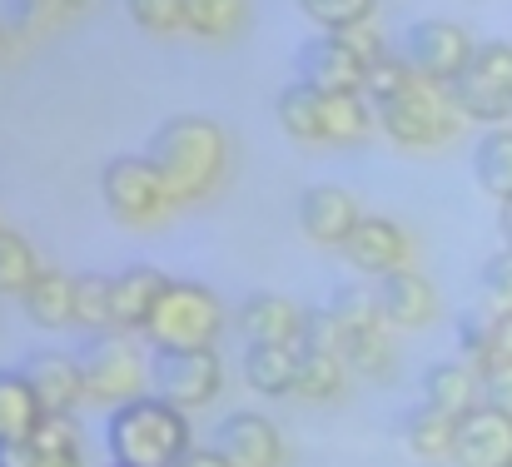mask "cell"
<instances>
[{
  "mask_svg": "<svg viewBox=\"0 0 512 467\" xmlns=\"http://www.w3.org/2000/svg\"><path fill=\"white\" fill-rule=\"evenodd\" d=\"M174 467H229V463H224V458H219V448L209 443V448H189Z\"/></svg>",
  "mask_w": 512,
  "mask_h": 467,
  "instance_id": "cell-41",
  "label": "cell"
},
{
  "mask_svg": "<svg viewBox=\"0 0 512 467\" xmlns=\"http://www.w3.org/2000/svg\"><path fill=\"white\" fill-rule=\"evenodd\" d=\"M219 323H224V309H219V299L209 289L170 279L165 299L155 304L150 323H145V338L155 348H214Z\"/></svg>",
  "mask_w": 512,
  "mask_h": 467,
  "instance_id": "cell-8",
  "label": "cell"
},
{
  "mask_svg": "<svg viewBox=\"0 0 512 467\" xmlns=\"http://www.w3.org/2000/svg\"><path fill=\"white\" fill-rule=\"evenodd\" d=\"M249 25V0H184V30L199 40H229Z\"/></svg>",
  "mask_w": 512,
  "mask_h": 467,
  "instance_id": "cell-27",
  "label": "cell"
},
{
  "mask_svg": "<svg viewBox=\"0 0 512 467\" xmlns=\"http://www.w3.org/2000/svg\"><path fill=\"white\" fill-rule=\"evenodd\" d=\"M274 115L284 125V135L304 140V145H358L378 115H373V100L348 90V95H329V90H309V85H284L279 100H274Z\"/></svg>",
  "mask_w": 512,
  "mask_h": 467,
  "instance_id": "cell-3",
  "label": "cell"
},
{
  "mask_svg": "<svg viewBox=\"0 0 512 467\" xmlns=\"http://www.w3.org/2000/svg\"><path fill=\"white\" fill-rule=\"evenodd\" d=\"M105 448L120 467H174L194 448V438H189V418L174 403H165L160 393H140L110 408Z\"/></svg>",
  "mask_w": 512,
  "mask_h": 467,
  "instance_id": "cell-2",
  "label": "cell"
},
{
  "mask_svg": "<svg viewBox=\"0 0 512 467\" xmlns=\"http://www.w3.org/2000/svg\"><path fill=\"white\" fill-rule=\"evenodd\" d=\"M294 75L299 85L309 90H329V95H348V90H363V75L368 65L343 45L339 35H314L294 50Z\"/></svg>",
  "mask_w": 512,
  "mask_h": 467,
  "instance_id": "cell-11",
  "label": "cell"
},
{
  "mask_svg": "<svg viewBox=\"0 0 512 467\" xmlns=\"http://www.w3.org/2000/svg\"><path fill=\"white\" fill-rule=\"evenodd\" d=\"M0 467H85L75 423L70 418H40V428L25 443L0 448Z\"/></svg>",
  "mask_w": 512,
  "mask_h": 467,
  "instance_id": "cell-18",
  "label": "cell"
},
{
  "mask_svg": "<svg viewBox=\"0 0 512 467\" xmlns=\"http://www.w3.org/2000/svg\"><path fill=\"white\" fill-rule=\"evenodd\" d=\"M458 467H512V418L493 403H478L468 418H458V443H453Z\"/></svg>",
  "mask_w": 512,
  "mask_h": 467,
  "instance_id": "cell-13",
  "label": "cell"
},
{
  "mask_svg": "<svg viewBox=\"0 0 512 467\" xmlns=\"http://www.w3.org/2000/svg\"><path fill=\"white\" fill-rule=\"evenodd\" d=\"M45 408L35 398V388L25 383L20 368H0V448L10 443H25L35 428H40Z\"/></svg>",
  "mask_w": 512,
  "mask_h": 467,
  "instance_id": "cell-24",
  "label": "cell"
},
{
  "mask_svg": "<svg viewBox=\"0 0 512 467\" xmlns=\"http://www.w3.org/2000/svg\"><path fill=\"white\" fill-rule=\"evenodd\" d=\"M150 383L179 413H194L224 393V363L214 348H160L150 363Z\"/></svg>",
  "mask_w": 512,
  "mask_h": 467,
  "instance_id": "cell-9",
  "label": "cell"
},
{
  "mask_svg": "<svg viewBox=\"0 0 512 467\" xmlns=\"http://www.w3.org/2000/svg\"><path fill=\"white\" fill-rule=\"evenodd\" d=\"M244 378L264 398H289L299 393V343H249L244 353Z\"/></svg>",
  "mask_w": 512,
  "mask_h": 467,
  "instance_id": "cell-22",
  "label": "cell"
},
{
  "mask_svg": "<svg viewBox=\"0 0 512 467\" xmlns=\"http://www.w3.org/2000/svg\"><path fill=\"white\" fill-rule=\"evenodd\" d=\"M473 50H478L473 35L453 20H413L403 35V60L433 85H453L473 60Z\"/></svg>",
  "mask_w": 512,
  "mask_h": 467,
  "instance_id": "cell-10",
  "label": "cell"
},
{
  "mask_svg": "<svg viewBox=\"0 0 512 467\" xmlns=\"http://www.w3.org/2000/svg\"><path fill=\"white\" fill-rule=\"evenodd\" d=\"M80 373H85V398L90 403H105V408H120L130 398H140V383H145V358H140V343L135 333L125 328H105V333H90L85 348H80Z\"/></svg>",
  "mask_w": 512,
  "mask_h": 467,
  "instance_id": "cell-5",
  "label": "cell"
},
{
  "mask_svg": "<svg viewBox=\"0 0 512 467\" xmlns=\"http://www.w3.org/2000/svg\"><path fill=\"white\" fill-rule=\"evenodd\" d=\"M343 373H348V363H343L339 353L299 348V398H314V403L339 398L343 393Z\"/></svg>",
  "mask_w": 512,
  "mask_h": 467,
  "instance_id": "cell-29",
  "label": "cell"
},
{
  "mask_svg": "<svg viewBox=\"0 0 512 467\" xmlns=\"http://www.w3.org/2000/svg\"><path fill=\"white\" fill-rule=\"evenodd\" d=\"M329 313L339 318V328H373V323H388L383 309H378V294H368L363 284H339L334 299H329Z\"/></svg>",
  "mask_w": 512,
  "mask_h": 467,
  "instance_id": "cell-33",
  "label": "cell"
},
{
  "mask_svg": "<svg viewBox=\"0 0 512 467\" xmlns=\"http://www.w3.org/2000/svg\"><path fill=\"white\" fill-rule=\"evenodd\" d=\"M423 75L403 60V55H383V60H373L368 65V75H363V90H368V100L373 105H383V100H393V95H403L408 85H418Z\"/></svg>",
  "mask_w": 512,
  "mask_h": 467,
  "instance_id": "cell-34",
  "label": "cell"
},
{
  "mask_svg": "<svg viewBox=\"0 0 512 467\" xmlns=\"http://www.w3.org/2000/svg\"><path fill=\"white\" fill-rule=\"evenodd\" d=\"M60 5H65V15H75V10H90L95 0H60Z\"/></svg>",
  "mask_w": 512,
  "mask_h": 467,
  "instance_id": "cell-44",
  "label": "cell"
},
{
  "mask_svg": "<svg viewBox=\"0 0 512 467\" xmlns=\"http://www.w3.org/2000/svg\"><path fill=\"white\" fill-rule=\"evenodd\" d=\"M423 403L443 408L448 418H468V413L483 403V373H478L473 363L443 358V363H433V368L423 373Z\"/></svg>",
  "mask_w": 512,
  "mask_h": 467,
  "instance_id": "cell-21",
  "label": "cell"
},
{
  "mask_svg": "<svg viewBox=\"0 0 512 467\" xmlns=\"http://www.w3.org/2000/svg\"><path fill=\"white\" fill-rule=\"evenodd\" d=\"M25 383L35 388L45 418H70V408L85 398V373H80V358H65V353H30L20 363Z\"/></svg>",
  "mask_w": 512,
  "mask_h": 467,
  "instance_id": "cell-15",
  "label": "cell"
},
{
  "mask_svg": "<svg viewBox=\"0 0 512 467\" xmlns=\"http://www.w3.org/2000/svg\"><path fill=\"white\" fill-rule=\"evenodd\" d=\"M125 10L145 35H179L184 30V0H125Z\"/></svg>",
  "mask_w": 512,
  "mask_h": 467,
  "instance_id": "cell-37",
  "label": "cell"
},
{
  "mask_svg": "<svg viewBox=\"0 0 512 467\" xmlns=\"http://www.w3.org/2000/svg\"><path fill=\"white\" fill-rule=\"evenodd\" d=\"M373 294H378V309L388 318V328H423V323H433V313H438L433 284H428L423 274H413L408 264L378 274V289H373Z\"/></svg>",
  "mask_w": 512,
  "mask_h": 467,
  "instance_id": "cell-17",
  "label": "cell"
},
{
  "mask_svg": "<svg viewBox=\"0 0 512 467\" xmlns=\"http://www.w3.org/2000/svg\"><path fill=\"white\" fill-rule=\"evenodd\" d=\"M403 443H408V453H413V458H423V463L453 458L458 418H448V413H443V408H433V403H418V408H408V418H403Z\"/></svg>",
  "mask_w": 512,
  "mask_h": 467,
  "instance_id": "cell-25",
  "label": "cell"
},
{
  "mask_svg": "<svg viewBox=\"0 0 512 467\" xmlns=\"http://www.w3.org/2000/svg\"><path fill=\"white\" fill-rule=\"evenodd\" d=\"M483 403H493L498 413L512 418V363H493L483 373Z\"/></svg>",
  "mask_w": 512,
  "mask_h": 467,
  "instance_id": "cell-38",
  "label": "cell"
},
{
  "mask_svg": "<svg viewBox=\"0 0 512 467\" xmlns=\"http://www.w3.org/2000/svg\"><path fill=\"white\" fill-rule=\"evenodd\" d=\"M493 363H512V313L493 318Z\"/></svg>",
  "mask_w": 512,
  "mask_h": 467,
  "instance_id": "cell-40",
  "label": "cell"
},
{
  "mask_svg": "<svg viewBox=\"0 0 512 467\" xmlns=\"http://www.w3.org/2000/svg\"><path fill=\"white\" fill-rule=\"evenodd\" d=\"M214 448L229 467H284V438L279 428L264 418V413H229L219 428H214Z\"/></svg>",
  "mask_w": 512,
  "mask_h": 467,
  "instance_id": "cell-12",
  "label": "cell"
},
{
  "mask_svg": "<svg viewBox=\"0 0 512 467\" xmlns=\"http://www.w3.org/2000/svg\"><path fill=\"white\" fill-rule=\"evenodd\" d=\"M478 294H483V304H488L493 318L512 313V249L493 254V259L483 264V274H478Z\"/></svg>",
  "mask_w": 512,
  "mask_h": 467,
  "instance_id": "cell-36",
  "label": "cell"
},
{
  "mask_svg": "<svg viewBox=\"0 0 512 467\" xmlns=\"http://www.w3.org/2000/svg\"><path fill=\"white\" fill-rule=\"evenodd\" d=\"M160 179L170 184L174 204H194L204 199L229 164V135L209 120V115H174L150 135V150Z\"/></svg>",
  "mask_w": 512,
  "mask_h": 467,
  "instance_id": "cell-1",
  "label": "cell"
},
{
  "mask_svg": "<svg viewBox=\"0 0 512 467\" xmlns=\"http://www.w3.org/2000/svg\"><path fill=\"white\" fill-rule=\"evenodd\" d=\"M309 309H299L284 294H249L239 309V328L249 343H304Z\"/></svg>",
  "mask_w": 512,
  "mask_h": 467,
  "instance_id": "cell-19",
  "label": "cell"
},
{
  "mask_svg": "<svg viewBox=\"0 0 512 467\" xmlns=\"http://www.w3.org/2000/svg\"><path fill=\"white\" fill-rule=\"evenodd\" d=\"M165 289H170V279L160 274V269H150V264H130L125 274H115L110 279V304H115V328H125V333H145V323H150V313L155 304L165 299Z\"/></svg>",
  "mask_w": 512,
  "mask_h": 467,
  "instance_id": "cell-20",
  "label": "cell"
},
{
  "mask_svg": "<svg viewBox=\"0 0 512 467\" xmlns=\"http://www.w3.org/2000/svg\"><path fill=\"white\" fill-rule=\"evenodd\" d=\"M35 274H40V264H35V249L25 244V234H15V229L0 224V294H15L20 299Z\"/></svg>",
  "mask_w": 512,
  "mask_h": 467,
  "instance_id": "cell-30",
  "label": "cell"
},
{
  "mask_svg": "<svg viewBox=\"0 0 512 467\" xmlns=\"http://www.w3.org/2000/svg\"><path fill=\"white\" fill-rule=\"evenodd\" d=\"M100 199L105 209L130 224V229H145V224H160L170 214L174 194L170 184L160 179L155 159L150 155H115L105 169H100Z\"/></svg>",
  "mask_w": 512,
  "mask_h": 467,
  "instance_id": "cell-6",
  "label": "cell"
},
{
  "mask_svg": "<svg viewBox=\"0 0 512 467\" xmlns=\"http://www.w3.org/2000/svg\"><path fill=\"white\" fill-rule=\"evenodd\" d=\"M453 105L463 120H483V125H508L512 120V45L508 40H488L473 50V60L463 65V75L448 85Z\"/></svg>",
  "mask_w": 512,
  "mask_h": 467,
  "instance_id": "cell-7",
  "label": "cell"
},
{
  "mask_svg": "<svg viewBox=\"0 0 512 467\" xmlns=\"http://www.w3.org/2000/svg\"><path fill=\"white\" fill-rule=\"evenodd\" d=\"M358 204H353V194L339 189V184H314V189H304V199H299V229L314 239V244H324V249H343L348 244V234L358 229Z\"/></svg>",
  "mask_w": 512,
  "mask_h": 467,
  "instance_id": "cell-14",
  "label": "cell"
},
{
  "mask_svg": "<svg viewBox=\"0 0 512 467\" xmlns=\"http://www.w3.org/2000/svg\"><path fill=\"white\" fill-rule=\"evenodd\" d=\"M110 467H120V463H110Z\"/></svg>",
  "mask_w": 512,
  "mask_h": 467,
  "instance_id": "cell-45",
  "label": "cell"
},
{
  "mask_svg": "<svg viewBox=\"0 0 512 467\" xmlns=\"http://www.w3.org/2000/svg\"><path fill=\"white\" fill-rule=\"evenodd\" d=\"M343 363H348V368H358V373H368V378L388 373V363H393V338H388V323H373V328H348V333H343Z\"/></svg>",
  "mask_w": 512,
  "mask_h": 467,
  "instance_id": "cell-28",
  "label": "cell"
},
{
  "mask_svg": "<svg viewBox=\"0 0 512 467\" xmlns=\"http://www.w3.org/2000/svg\"><path fill=\"white\" fill-rule=\"evenodd\" d=\"M75 323L85 333L115 328V304H110V279L105 274H80L75 279Z\"/></svg>",
  "mask_w": 512,
  "mask_h": 467,
  "instance_id": "cell-31",
  "label": "cell"
},
{
  "mask_svg": "<svg viewBox=\"0 0 512 467\" xmlns=\"http://www.w3.org/2000/svg\"><path fill=\"white\" fill-rule=\"evenodd\" d=\"M453 333H458L463 363H473L478 373H488V368H493V313H478V309L458 313Z\"/></svg>",
  "mask_w": 512,
  "mask_h": 467,
  "instance_id": "cell-32",
  "label": "cell"
},
{
  "mask_svg": "<svg viewBox=\"0 0 512 467\" xmlns=\"http://www.w3.org/2000/svg\"><path fill=\"white\" fill-rule=\"evenodd\" d=\"M343 259H348L353 269H363V274L403 269V264H408V234H403L393 219H383V214H363L358 229H353L348 244H343Z\"/></svg>",
  "mask_w": 512,
  "mask_h": 467,
  "instance_id": "cell-16",
  "label": "cell"
},
{
  "mask_svg": "<svg viewBox=\"0 0 512 467\" xmlns=\"http://www.w3.org/2000/svg\"><path fill=\"white\" fill-rule=\"evenodd\" d=\"M339 40L363 60V65H373V60H383V40H378V30L363 20V25H348V30H339Z\"/></svg>",
  "mask_w": 512,
  "mask_h": 467,
  "instance_id": "cell-39",
  "label": "cell"
},
{
  "mask_svg": "<svg viewBox=\"0 0 512 467\" xmlns=\"http://www.w3.org/2000/svg\"><path fill=\"white\" fill-rule=\"evenodd\" d=\"M373 115H378V130L388 140L408 145V150H438V145H448L458 135V120H463L458 105H453V95H448V85H433V80H418L403 95L373 105Z\"/></svg>",
  "mask_w": 512,
  "mask_h": 467,
  "instance_id": "cell-4",
  "label": "cell"
},
{
  "mask_svg": "<svg viewBox=\"0 0 512 467\" xmlns=\"http://www.w3.org/2000/svg\"><path fill=\"white\" fill-rule=\"evenodd\" d=\"M20 304H25L35 328H65V323H75V279L40 264V274L30 279V289L20 294Z\"/></svg>",
  "mask_w": 512,
  "mask_h": 467,
  "instance_id": "cell-23",
  "label": "cell"
},
{
  "mask_svg": "<svg viewBox=\"0 0 512 467\" xmlns=\"http://www.w3.org/2000/svg\"><path fill=\"white\" fill-rule=\"evenodd\" d=\"M15 35H20V30H15V25H5V20H0V55H5V50H10V45H15Z\"/></svg>",
  "mask_w": 512,
  "mask_h": 467,
  "instance_id": "cell-42",
  "label": "cell"
},
{
  "mask_svg": "<svg viewBox=\"0 0 512 467\" xmlns=\"http://www.w3.org/2000/svg\"><path fill=\"white\" fill-rule=\"evenodd\" d=\"M473 179L498 204H512V130L508 125H493L478 140V150H473Z\"/></svg>",
  "mask_w": 512,
  "mask_h": 467,
  "instance_id": "cell-26",
  "label": "cell"
},
{
  "mask_svg": "<svg viewBox=\"0 0 512 467\" xmlns=\"http://www.w3.org/2000/svg\"><path fill=\"white\" fill-rule=\"evenodd\" d=\"M373 5H378V0H299V10H304L314 25H324L329 35H339L348 25H363V20L373 15Z\"/></svg>",
  "mask_w": 512,
  "mask_h": 467,
  "instance_id": "cell-35",
  "label": "cell"
},
{
  "mask_svg": "<svg viewBox=\"0 0 512 467\" xmlns=\"http://www.w3.org/2000/svg\"><path fill=\"white\" fill-rule=\"evenodd\" d=\"M498 224H503V239H508V249H512V204H503V214H498Z\"/></svg>",
  "mask_w": 512,
  "mask_h": 467,
  "instance_id": "cell-43",
  "label": "cell"
}]
</instances>
